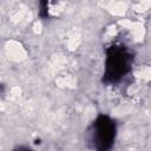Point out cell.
Returning a JSON list of instances; mask_svg holds the SVG:
<instances>
[{"label":"cell","instance_id":"1","mask_svg":"<svg viewBox=\"0 0 151 151\" xmlns=\"http://www.w3.org/2000/svg\"><path fill=\"white\" fill-rule=\"evenodd\" d=\"M133 52L122 42H114L106 47L104 60L103 81L106 84H118L132 71Z\"/></svg>","mask_w":151,"mask_h":151},{"label":"cell","instance_id":"2","mask_svg":"<svg viewBox=\"0 0 151 151\" xmlns=\"http://www.w3.org/2000/svg\"><path fill=\"white\" fill-rule=\"evenodd\" d=\"M117 138V123L110 116L100 113L88 125L85 140L92 151H111Z\"/></svg>","mask_w":151,"mask_h":151},{"label":"cell","instance_id":"3","mask_svg":"<svg viewBox=\"0 0 151 151\" xmlns=\"http://www.w3.org/2000/svg\"><path fill=\"white\" fill-rule=\"evenodd\" d=\"M12 151H34V150L31 149V147L27 146V145H18V146H15Z\"/></svg>","mask_w":151,"mask_h":151}]
</instances>
